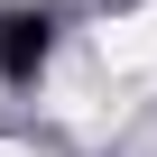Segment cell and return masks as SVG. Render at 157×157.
Masks as SVG:
<instances>
[{"label":"cell","instance_id":"6da1fadb","mask_svg":"<svg viewBox=\"0 0 157 157\" xmlns=\"http://www.w3.org/2000/svg\"><path fill=\"white\" fill-rule=\"evenodd\" d=\"M93 65L102 74H157V10H129L93 37Z\"/></svg>","mask_w":157,"mask_h":157},{"label":"cell","instance_id":"7a4b0ae2","mask_svg":"<svg viewBox=\"0 0 157 157\" xmlns=\"http://www.w3.org/2000/svg\"><path fill=\"white\" fill-rule=\"evenodd\" d=\"M56 120H83V129L102 120V83H93L83 65H65V74H56Z\"/></svg>","mask_w":157,"mask_h":157},{"label":"cell","instance_id":"3957f363","mask_svg":"<svg viewBox=\"0 0 157 157\" xmlns=\"http://www.w3.org/2000/svg\"><path fill=\"white\" fill-rule=\"evenodd\" d=\"M0 157H28V148H10V139H0Z\"/></svg>","mask_w":157,"mask_h":157}]
</instances>
